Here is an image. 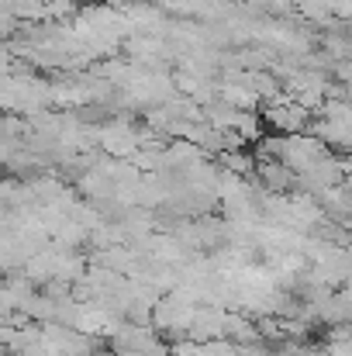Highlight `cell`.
Here are the masks:
<instances>
[{"label": "cell", "instance_id": "6da1fadb", "mask_svg": "<svg viewBox=\"0 0 352 356\" xmlns=\"http://www.w3.org/2000/svg\"><path fill=\"white\" fill-rule=\"evenodd\" d=\"M259 118H262V124L273 135H304L311 128V111H304L301 104H294L290 94L283 101H276V104H266L259 111Z\"/></svg>", "mask_w": 352, "mask_h": 356}, {"label": "cell", "instance_id": "7a4b0ae2", "mask_svg": "<svg viewBox=\"0 0 352 356\" xmlns=\"http://www.w3.org/2000/svg\"><path fill=\"white\" fill-rule=\"evenodd\" d=\"M218 101L232 111H262V101L255 90H249L245 83H221L218 87Z\"/></svg>", "mask_w": 352, "mask_h": 356}]
</instances>
